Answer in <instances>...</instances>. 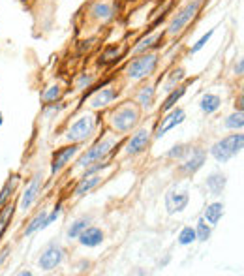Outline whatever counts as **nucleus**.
Masks as SVG:
<instances>
[{"label":"nucleus","mask_w":244,"mask_h":276,"mask_svg":"<svg viewBox=\"0 0 244 276\" xmlns=\"http://www.w3.org/2000/svg\"><path fill=\"white\" fill-rule=\"evenodd\" d=\"M90 226V216H83V218L75 220L72 226L68 228V239H77V237L81 235V231L85 228H89Z\"/></svg>","instance_id":"a878e982"},{"label":"nucleus","mask_w":244,"mask_h":276,"mask_svg":"<svg viewBox=\"0 0 244 276\" xmlns=\"http://www.w3.org/2000/svg\"><path fill=\"white\" fill-rule=\"evenodd\" d=\"M243 73H244V60H243V58H239V62L235 64V75H239V77H241Z\"/></svg>","instance_id":"4c0bfd02"},{"label":"nucleus","mask_w":244,"mask_h":276,"mask_svg":"<svg viewBox=\"0 0 244 276\" xmlns=\"http://www.w3.org/2000/svg\"><path fill=\"white\" fill-rule=\"evenodd\" d=\"M47 209H41L36 216H34L32 220H30V224L26 226V229H24V237H30V235H34L36 231H40V229H45V228H49L47 226Z\"/></svg>","instance_id":"a211bd4d"},{"label":"nucleus","mask_w":244,"mask_h":276,"mask_svg":"<svg viewBox=\"0 0 244 276\" xmlns=\"http://www.w3.org/2000/svg\"><path fill=\"white\" fill-rule=\"evenodd\" d=\"M77 241L83 244V246H87V248H96L100 244L104 243V231L100 228H85L81 231V235L77 237Z\"/></svg>","instance_id":"2eb2a0df"},{"label":"nucleus","mask_w":244,"mask_h":276,"mask_svg":"<svg viewBox=\"0 0 244 276\" xmlns=\"http://www.w3.org/2000/svg\"><path fill=\"white\" fill-rule=\"evenodd\" d=\"M115 98H117V90L115 89H111V87H109V89H102V92H98L96 96L92 98L90 106L94 107V109H100V107L109 106Z\"/></svg>","instance_id":"aec40b11"},{"label":"nucleus","mask_w":244,"mask_h":276,"mask_svg":"<svg viewBox=\"0 0 244 276\" xmlns=\"http://www.w3.org/2000/svg\"><path fill=\"white\" fill-rule=\"evenodd\" d=\"M184 119H186V115H184V111L180 109V107H173V109H169V113L165 115V119H163V122L160 124V128L156 130L154 138L156 139H162L163 136H165V132L173 130V128H177L179 124H182L184 122Z\"/></svg>","instance_id":"9b49d317"},{"label":"nucleus","mask_w":244,"mask_h":276,"mask_svg":"<svg viewBox=\"0 0 244 276\" xmlns=\"http://www.w3.org/2000/svg\"><path fill=\"white\" fill-rule=\"evenodd\" d=\"M190 203V195L188 192H167L165 195V209L169 214L182 212Z\"/></svg>","instance_id":"ddd939ff"},{"label":"nucleus","mask_w":244,"mask_h":276,"mask_svg":"<svg viewBox=\"0 0 244 276\" xmlns=\"http://www.w3.org/2000/svg\"><path fill=\"white\" fill-rule=\"evenodd\" d=\"M64 260V250H62V246H58V244H49L47 248L43 250V254L40 256V261H38V265L40 269L43 271H53V269H57L60 263Z\"/></svg>","instance_id":"6e6552de"},{"label":"nucleus","mask_w":244,"mask_h":276,"mask_svg":"<svg viewBox=\"0 0 244 276\" xmlns=\"http://www.w3.org/2000/svg\"><path fill=\"white\" fill-rule=\"evenodd\" d=\"M2 122H4V119H2V113H0V126H2Z\"/></svg>","instance_id":"79ce46f5"},{"label":"nucleus","mask_w":244,"mask_h":276,"mask_svg":"<svg viewBox=\"0 0 244 276\" xmlns=\"http://www.w3.org/2000/svg\"><path fill=\"white\" fill-rule=\"evenodd\" d=\"M182 77H184V70H182V68L175 70V72L171 73L169 79H167V83H165V90H167V92H169V90H173V87H175V85H177V83H179Z\"/></svg>","instance_id":"f704fd0d"},{"label":"nucleus","mask_w":244,"mask_h":276,"mask_svg":"<svg viewBox=\"0 0 244 276\" xmlns=\"http://www.w3.org/2000/svg\"><path fill=\"white\" fill-rule=\"evenodd\" d=\"M115 143H117V139L115 138H104V139H100V141H96L85 154L79 156L77 165H79V167H87V165H90V163L96 162V160L107 158V154L111 152V148H113Z\"/></svg>","instance_id":"39448f33"},{"label":"nucleus","mask_w":244,"mask_h":276,"mask_svg":"<svg viewBox=\"0 0 244 276\" xmlns=\"http://www.w3.org/2000/svg\"><path fill=\"white\" fill-rule=\"evenodd\" d=\"M94 128H96V119L92 115H83L81 119H77L70 126L66 138H68V141H72V143H81V141H85V139H89L92 136Z\"/></svg>","instance_id":"423d86ee"},{"label":"nucleus","mask_w":244,"mask_h":276,"mask_svg":"<svg viewBox=\"0 0 244 276\" xmlns=\"http://www.w3.org/2000/svg\"><path fill=\"white\" fill-rule=\"evenodd\" d=\"M148 143H150V132L145 130V128L135 132L130 138V141L126 143V154H130V156L141 154L146 146H148Z\"/></svg>","instance_id":"f8f14e48"},{"label":"nucleus","mask_w":244,"mask_h":276,"mask_svg":"<svg viewBox=\"0 0 244 276\" xmlns=\"http://www.w3.org/2000/svg\"><path fill=\"white\" fill-rule=\"evenodd\" d=\"M41 184H43V177H41V173H36L32 177V180H30V184L24 190L23 197H21V203H19V209L23 212L28 211L34 205V201L38 199V195L41 192Z\"/></svg>","instance_id":"1a4fd4ad"},{"label":"nucleus","mask_w":244,"mask_h":276,"mask_svg":"<svg viewBox=\"0 0 244 276\" xmlns=\"http://www.w3.org/2000/svg\"><path fill=\"white\" fill-rule=\"evenodd\" d=\"M212 36H214V28H211V30H209L207 34H203V36H201V38L197 40V43H194V45H192V49H190V51H192V55L199 53V51H201V49H203L205 45H207V43L211 41Z\"/></svg>","instance_id":"473e14b6"},{"label":"nucleus","mask_w":244,"mask_h":276,"mask_svg":"<svg viewBox=\"0 0 244 276\" xmlns=\"http://www.w3.org/2000/svg\"><path fill=\"white\" fill-rule=\"evenodd\" d=\"M192 243H195V229L186 226V228L180 229L179 233V244L180 246H190Z\"/></svg>","instance_id":"7c9ffc66"},{"label":"nucleus","mask_w":244,"mask_h":276,"mask_svg":"<svg viewBox=\"0 0 244 276\" xmlns=\"http://www.w3.org/2000/svg\"><path fill=\"white\" fill-rule=\"evenodd\" d=\"M224 216V203H211L207 209H205V214L203 218L207 220V224H211V226H216L220 220Z\"/></svg>","instance_id":"412c9836"},{"label":"nucleus","mask_w":244,"mask_h":276,"mask_svg":"<svg viewBox=\"0 0 244 276\" xmlns=\"http://www.w3.org/2000/svg\"><path fill=\"white\" fill-rule=\"evenodd\" d=\"M89 13L92 19L102 21V23H107V21H111L115 17V6L111 2H107V0H98V2H94V4L90 6Z\"/></svg>","instance_id":"4468645a"},{"label":"nucleus","mask_w":244,"mask_h":276,"mask_svg":"<svg viewBox=\"0 0 244 276\" xmlns=\"http://www.w3.org/2000/svg\"><path fill=\"white\" fill-rule=\"evenodd\" d=\"M212 226L207 224V220L201 218L197 222V228H195V241H201V243H207L211 239V233H212Z\"/></svg>","instance_id":"cd10ccee"},{"label":"nucleus","mask_w":244,"mask_h":276,"mask_svg":"<svg viewBox=\"0 0 244 276\" xmlns=\"http://www.w3.org/2000/svg\"><path fill=\"white\" fill-rule=\"evenodd\" d=\"M21 276H32V273L30 271H23V273H19Z\"/></svg>","instance_id":"a19ab883"},{"label":"nucleus","mask_w":244,"mask_h":276,"mask_svg":"<svg viewBox=\"0 0 244 276\" xmlns=\"http://www.w3.org/2000/svg\"><path fill=\"white\" fill-rule=\"evenodd\" d=\"M156 66H158V55L156 53H141L139 57H135L128 64L126 75L131 81H141V79H145L154 72Z\"/></svg>","instance_id":"f03ea898"},{"label":"nucleus","mask_w":244,"mask_h":276,"mask_svg":"<svg viewBox=\"0 0 244 276\" xmlns=\"http://www.w3.org/2000/svg\"><path fill=\"white\" fill-rule=\"evenodd\" d=\"M13 212H15V205L13 203H6L2 207V211H0V239L6 233L9 222L13 218Z\"/></svg>","instance_id":"5701e85b"},{"label":"nucleus","mask_w":244,"mask_h":276,"mask_svg":"<svg viewBox=\"0 0 244 276\" xmlns=\"http://www.w3.org/2000/svg\"><path fill=\"white\" fill-rule=\"evenodd\" d=\"M8 254H9V246H6V248L0 252V269H2V265H4L6 260H8Z\"/></svg>","instance_id":"58836bf2"},{"label":"nucleus","mask_w":244,"mask_h":276,"mask_svg":"<svg viewBox=\"0 0 244 276\" xmlns=\"http://www.w3.org/2000/svg\"><path fill=\"white\" fill-rule=\"evenodd\" d=\"M244 126V115L243 111H235L233 115H229L228 119H226V128H229V130H243Z\"/></svg>","instance_id":"c85d7f7f"},{"label":"nucleus","mask_w":244,"mask_h":276,"mask_svg":"<svg viewBox=\"0 0 244 276\" xmlns=\"http://www.w3.org/2000/svg\"><path fill=\"white\" fill-rule=\"evenodd\" d=\"M92 83H94V75H92V73H83L75 87H77V90H85V89H89Z\"/></svg>","instance_id":"c9c22d12"},{"label":"nucleus","mask_w":244,"mask_h":276,"mask_svg":"<svg viewBox=\"0 0 244 276\" xmlns=\"http://www.w3.org/2000/svg\"><path fill=\"white\" fill-rule=\"evenodd\" d=\"M158 40H162V36H156V34L146 36V38H143V40H141L137 45H135L133 53H137V55H141V53H146V49L152 47V45H154V41H158Z\"/></svg>","instance_id":"c756f323"},{"label":"nucleus","mask_w":244,"mask_h":276,"mask_svg":"<svg viewBox=\"0 0 244 276\" xmlns=\"http://www.w3.org/2000/svg\"><path fill=\"white\" fill-rule=\"evenodd\" d=\"M205 160H207V150L199 148V146H192L190 152L186 154V158L180 163V171L184 175H194L203 167Z\"/></svg>","instance_id":"0eeeda50"},{"label":"nucleus","mask_w":244,"mask_h":276,"mask_svg":"<svg viewBox=\"0 0 244 276\" xmlns=\"http://www.w3.org/2000/svg\"><path fill=\"white\" fill-rule=\"evenodd\" d=\"M102 182V175L100 173H94V175H83V179L77 182V186L73 190V194L77 197H83V195L90 194L94 188Z\"/></svg>","instance_id":"dca6fc26"},{"label":"nucleus","mask_w":244,"mask_h":276,"mask_svg":"<svg viewBox=\"0 0 244 276\" xmlns=\"http://www.w3.org/2000/svg\"><path fill=\"white\" fill-rule=\"evenodd\" d=\"M235 109L237 111H243V96H239V102L235 104Z\"/></svg>","instance_id":"ea45409f"},{"label":"nucleus","mask_w":244,"mask_h":276,"mask_svg":"<svg viewBox=\"0 0 244 276\" xmlns=\"http://www.w3.org/2000/svg\"><path fill=\"white\" fill-rule=\"evenodd\" d=\"M17 182H19V177H17V175H11V177L6 180V184L0 190V207H4L6 203H9V199H11V195H13V192H15V188H17Z\"/></svg>","instance_id":"4be33fe9"},{"label":"nucleus","mask_w":244,"mask_h":276,"mask_svg":"<svg viewBox=\"0 0 244 276\" xmlns=\"http://www.w3.org/2000/svg\"><path fill=\"white\" fill-rule=\"evenodd\" d=\"M60 92H62L60 85H53V87H49V89L41 94V98H43V102H55V100H58Z\"/></svg>","instance_id":"72a5a7b5"},{"label":"nucleus","mask_w":244,"mask_h":276,"mask_svg":"<svg viewBox=\"0 0 244 276\" xmlns=\"http://www.w3.org/2000/svg\"><path fill=\"white\" fill-rule=\"evenodd\" d=\"M60 214H62V203H58L57 207H55V211L51 212V214H47V226H51L55 220L60 218Z\"/></svg>","instance_id":"e433bc0d"},{"label":"nucleus","mask_w":244,"mask_h":276,"mask_svg":"<svg viewBox=\"0 0 244 276\" xmlns=\"http://www.w3.org/2000/svg\"><path fill=\"white\" fill-rule=\"evenodd\" d=\"M220 106H222V100H220L218 94H212V92L203 94L201 102H199V107H201V111H203L205 115L216 113V111L220 109Z\"/></svg>","instance_id":"6ab92c4d"},{"label":"nucleus","mask_w":244,"mask_h":276,"mask_svg":"<svg viewBox=\"0 0 244 276\" xmlns=\"http://www.w3.org/2000/svg\"><path fill=\"white\" fill-rule=\"evenodd\" d=\"M139 122V111L133 106H122L111 115V126L117 132H130L137 126Z\"/></svg>","instance_id":"20e7f679"},{"label":"nucleus","mask_w":244,"mask_h":276,"mask_svg":"<svg viewBox=\"0 0 244 276\" xmlns=\"http://www.w3.org/2000/svg\"><path fill=\"white\" fill-rule=\"evenodd\" d=\"M77 152H79V143H72L70 146H64V148L57 150L55 156H53V162H51V173L55 175V173L64 169Z\"/></svg>","instance_id":"9d476101"},{"label":"nucleus","mask_w":244,"mask_h":276,"mask_svg":"<svg viewBox=\"0 0 244 276\" xmlns=\"http://www.w3.org/2000/svg\"><path fill=\"white\" fill-rule=\"evenodd\" d=\"M190 148H192V146L182 145V143H180V145H175L169 152H167V158H173V160H184L186 154L190 152Z\"/></svg>","instance_id":"2f4dec72"},{"label":"nucleus","mask_w":244,"mask_h":276,"mask_svg":"<svg viewBox=\"0 0 244 276\" xmlns=\"http://www.w3.org/2000/svg\"><path fill=\"white\" fill-rule=\"evenodd\" d=\"M226 184H228V177H226L224 173H220V171L211 173V175L207 177V180H205V186L211 192V195H220L224 192Z\"/></svg>","instance_id":"f3484780"},{"label":"nucleus","mask_w":244,"mask_h":276,"mask_svg":"<svg viewBox=\"0 0 244 276\" xmlns=\"http://www.w3.org/2000/svg\"><path fill=\"white\" fill-rule=\"evenodd\" d=\"M152 102H154V87H152V85L143 87L137 94V104L141 107H145V109H150V107H152Z\"/></svg>","instance_id":"393cba45"},{"label":"nucleus","mask_w":244,"mask_h":276,"mask_svg":"<svg viewBox=\"0 0 244 276\" xmlns=\"http://www.w3.org/2000/svg\"><path fill=\"white\" fill-rule=\"evenodd\" d=\"M201 6H203V0H192V2H188L186 6L171 19L169 26H167V34L169 36H179L188 24H190V21L199 13Z\"/></svg>","instance_id":"7ed1b4c3"},{"label":"nucleus","mask_w":244,"mask_h":276,"mask_svg":"<svg viewBox=\"0 0 244 276\" xmlns=\"http://www.w3.org/2000/svg\"><path fill=\"white\" fill-rule=\"evenodd\" d=\"M121 58V47H117V45H111V47H107L104 53H102V57L98 60V64L106 66V64H111V62H117Z\"/></svg>","instance_id":"bb28decb"},{"label":"nucleus","mask_w":244,"mask_h":276,"mask_svg":"<svg viewBox=\"0 0 244 276\" xmlns=\"http://www.w3.org/2000/svg\"><path fill=\"white\" fill-rule=\"evenodd\" d=\"M186 94V87H177V89H173V90H169V96L165 98V102H163V106H162V109L163 111H169V109H173V107L179 104V100L182 96Z\"/></svg>","instance_id":"b1692460"},{"label":"nucleus","mask_w":244,"mask_h":276,"mask_svg":"<svg viewBox=\"0 0 244 276\" xmlns=\"http://www.w3.org/2000/svg\"><path fill=\"white\" fill-rule=\"evenodd\" d=\"M244 146V136L243 134H231L228 138L220 139L211 146L212 158L218 163L229 162L233 156H237Z\"/></svg>","instance_id":"f257e3e1"}]
</instances>
